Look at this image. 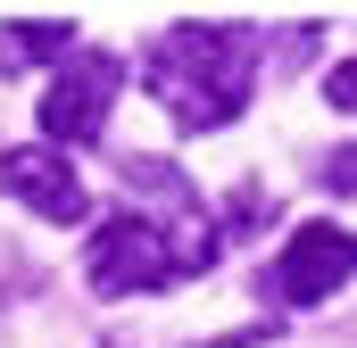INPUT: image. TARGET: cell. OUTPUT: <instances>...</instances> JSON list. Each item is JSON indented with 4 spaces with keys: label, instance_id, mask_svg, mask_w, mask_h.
I'll return each instance as SVG.
<instances>
[{
    "label": "cell",
    "instance_id": "obj_3",
    "mask_svg": "<svg viewBox=\"0 0 357 348\" xmlns=\"http://www.w3.org/2000/svg\"><path fill=\"white\" fill-rule=\"evenodd\" d=\"M125 75H133V67H125L116 50H75V58L59 67V84L42 91V133H50L59 158L84 150V141H100V125H108V108H116Z\"/></svg>",
    "mask_w": 357,
    "mask_h": 348
},
{
    "label": "cell",
    "instance_id": "obj_4",
    "mask_svg": "<svg viewBox=\"0 0 357 348\" xmlns=\"http://www.w3.org/2000/svg\"><path fill=\"white\" fill-rule=\"evenodd\" d=\"M341 282H349V232H341V224H299L291 249L266 265L258 290H266L274 307H316V299H333Z\"/></svg>",
    "mask_w": 357,
    "mask_h": 348
},
{
    "label": "cell",
    "instance_id": "obj_2",
    "mask_svg": "<svg viewBox=\"0 0 357 348\" xmlns=\"http://www.w3.org/2000/svg\"><path fill=\"white\" fill-rule=\"evenodd\" d=\"M216 249H225V232H216V224L183 232V224H150V216L116 207V216L91 232L84 274H91V290H100V299H133V290H167V282L208 274Z\"/></svg>",
    "mask_w": 357,
    "mask_h": 348
},
{
    "label": "cell",
    "instance_id": "obj_7",
    "mask_svg": "<svg viewBox=\"0 0 357 348\" xmlns=\"http://www.w3.org/2000/svg\"><path fill=\"white\" fill-rule=\"evenodd\" d=\"M349 166H357L349 150H333V174H324V191H333V199H349V191H357V182H349Z\"/></svg>",
    "mask_w": 357,
    "mask_h": 348
},
{
    "label": "cell",
    "instance_id": "obj_5",
    "mask_svg": "<svg viewBox=\"0 0 357 348\" xmlns=\"http://www.w3.org/2000/svg\"><path fill=\"white\" fill-rule=\"evenodd\" d=\"M0 182H8V199H25L50 224H84V182L59 150H0Z\"/></svg>",
    "mask_w": 357,
    "mask_h": 348
},
{
    "label": "cell",
    "instance_id": "obj_6",
    "mask_svg": "<svg viewBox=\"0 0 357 348\" xmlns=\"http://www.w3.org/2000/svg\"><path fill=\"white\" fill-rule=\"evenodd\" d=\"M67 58H75L67 17H8L0 25V67H67Z\"/></svg>",
    "mask_w": 357,
    "mask_h": 348
},
{
    "label": "cell",
    "instance_id": "obj_1",
    "mask_svg": "<svg viewBox=\"0 0 357 348\" xmlns=\"http://www.w3.org/2000/svg\"><path fill=\"white\" fill-rule=\"evenodd\" d=\"M258 33L250 25H167L158 42H150V58H142V91L175 116L183 133H216V125H233L241 108H250V91H258Z\"/></svg>",
    "mask_w": 357,
    "mask_h": 348
},
{
    "label": "cell",
    "instance_id": "obj_8",
    "mask_svg": "<svg viewBox=\"0 0 357 348\" xmlns=\"http://www.w3.org/2000/svg\"><path fill=\"white\" fill-rule=\"evenodd\" d=\"M349 100H357V67L341 58V67H333V108H349Z\"/></svg>",
    "mask_w": 357,
    "mask_h": 348
}]
</instances>
